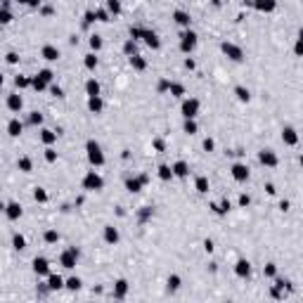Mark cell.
Wrapping results in <instances>:
<instances>
[{
  "mask_svg": "<svg viewBox=\"0 0 303 303\" xmlns=\"http://www.w3.org/2000/svg\"><path fill=\"white\" fill-rule=\"evenodd\" d=\"M88 156H90V161H92V163H102V161H104V156H102V152H99V147L95 142H88Z\"/></svg>",
  "mask_w": 303,
  "mask_h": 303,
  "instance_id": "cell-1",
  "label": "cell"
},
{
  "mask_svg": "<svg viewBox=\"0 0 303 303\" xmlns=\"http://www.w3.org/2000/svg\"><path fill=\"white\" fill-rule=\"evenodd\" d=\"M196 109H199V102H196V99H189V102H185V104H182V114L189 118V116L196 114Z\"/></svg>",
  "mask_w": 303,
  "mask_h": 303,
  "instance_id": "cell-2",
  "label": "cell"
},
{
  "mask_svg": "<svg viewBox=\"0 0 303 303\" xmlns=\"http://www.w3.org/2000/svg\"><path fill=\"white\" fill-rule=\"evenodd\" d=\"M194 43H196V36H194V33H185V36H182V50H192V47H194Z\"/></svg>",
  "mask_w": 303,
  "mask_h": 303,
  "instance_id": "cell-3",
  "label": "cell"
},
{
  "mask_svg": "<svg viewBox=\"0 0 303 303\" xmlns=\"http://www.w3.org/2000/svg\"><path fill=\"white\" fill-rule=\"evenodd\" d=\"M85 185H88V187H95V189H99V187H102V180H99L97 175H95V173H90L88 178H85Z\"/></svg>",
  "mask_w": 303,
  "mask_h": 303,
  "instance_id": "cell-4",
  "label": "cell"
},
{
  "mask_svg": "<svg viewBox=\"0 0 303 303\" xmlns=\"http://www.w3.org/2000/svg\"><path fill=\"white\" fill-rule=\"evenodd\" d=\"M223 50H225L227 54H230L232 59H241V52L237 50V47H234V45H227V43H225V45H223Z\"/></svg>",
  "mask_w": 303,
  "mask_h": 303,
  "instance_id": "cell-5",
  "label": "cell"
},
{
  "mask_svg": "<svg viewBox=\"0 0 303 303\" xmlns=\"http://www.w3.org/2000/svg\"><path fill=\"white\" fill-rule=\"evenodd\" d=\"M232 173H234V178H237V180H244L246 175H249V170L244 168V166H234V168H232Z\"/></svg>",
  "mask_w": 303,
  "mask_h": 303,
  "instance_id": "cell-6",
  "label": "cell"
},
{
  "mask_svg": "<svg viewBox=\"0 0 303 303\" xmlns=\"http://www.w3.org/2000/svg\"><path fill=\"white\" fill-rule=\"evenodd\" d=\"M7 104H9V109H19L21 107V97H19V95H12V97L7 99Z\"/></svg>",
  "mask_w": 303,
  "mask_h": 303,
  "instance_id": "cell-7",
  "label": "cell"
},
{
  "mask_svg": "<svg viewBox=\"0 0 303 303\" xmlns=\"http://www.w3.org/2000/svg\"><path fill=\"white\" fill-rule=\"evenodd\" d=\"M43 54H45V59H57V57H59V52H57L54 47H45Z\"/></svg>",
  "mask_w": 303,
  "mask_h": 303,
  "instance_id": "cell-8",
  "label": "cell"
},
{
  "mask_svg": "<svg viewBox=\"0 0 303 303\" xmlns=\"http://www.w3.org/2000/svg\"><path fill=\"white\" fill-rule=\"evenodd\" d=\"M144 38H147V43H149L152 47H159V40H156V36H154L152 31H144Z\"/></svg>",
  "mask_w": 303,
  "mask_h": 303,
  "instance_id": "cell-9",
  "label": "cell"
},
{
  "mask_svg": "<svg viewBox=\"0 0 303 303\" xmlns=\"http://www.w3.org/2000/svg\"><path fill=\"white\" fill-rule=\"evenodd\" d=\"M90 109H92V111H99V109H102V102H99L97 95H92V97H90Z\"/></svg>",
  "mask_w": 303,
  "mask_h": 303,
  "instance_id": "cell-10",
  "label": "cell"
},
{
  "mask_svg": "<svg viewBox=\"0 0 303 303\" xmlns=\"http://www.w3.org/2000/svg\"><path fill=\"white\" fill-rule=\"evenodd\" d=\"M19 213H21V208H19L17 204H9L7 206V215H9V218H17Z\"/></svg>",
  "mask_w": 303,
  "mask_h": 303,
  "instance_id": "cell-11",
  "label": "cell"
},
{
  "mask_svg": "<svg viewBox=\"0 0 303 303\" xmlns=\"http://www.w3.org/2000/svg\"><path fill=\"white\" fill-rule=\"evenodd\" d=\"M21 133V123H19V121H12V123H9V135H19Z\"/></svg>",
  "mask_w": 303,
  "mask_h": 303,
  "instance_id": "cell-12",
  "label": "cell"
},
{
  "mask_svg": "<svg viewBox=\"0 0 303 303\" xmlns=\"http://www.w3.org/2000/svg\"><path fill=\"white\" fill-rule=\"evenodd\" d=\"M260 161H263V163H270V166H272V163H275V156H272L270 152H263V154H260Z\"/></svg>",
  "mask_w": 303,
  "mask_h": 303,
  "instance_id": "cell-13",
  "label": "cell"
},
{
  "mask_svg": "<svg viewBox=\"0 0 303 303\" xmlns=\"http://www.w3.org/2000/svg\"><path fill=\"white\" fill-rule=\"evenodd\" d=\"M88 92H90V97H92V95H97V92H99V85L95 83V80H88Z\"/></svg>",
  "mask_w": 303,
  "mask_h": 303,
  "instance_id": "cell-14",
  "label": "cell"
},
{
  "mask_svg": "<svg viewBox=\"0 0 303 303\" xmlns=\"http://www.w3.org/2000/svg\"><path fill=\"white\" fill-rule=\"evenodd\" d=\"M175 175H185V173H187V166H185V163H182V161H180V163H175Z\"/></svg>",
  "mask_w": 303,
  "mask_h": 303,
  "instance_id": "cell-15",
  "label": "cell"
},
{
  "mask_svg": "<svg viewBox=\"0 0 303 303\" xmlns=\"http://www.w3.org/2000/svg\"><path fill=\"white\" fill-rule=\"evenodd\" d=\"M175 21H178V24H189V19H187L185 12H175Z\"/></svg>",
  "mask_w": 303,
  "mask_h": 303,
  "instance_id": "cell-16",
  "label": "cell"
},
{
  "mask_svg": "<svg viewBox=\"0 0 303 303\" xmlns=\"http://www.w3.org/2000/svg\"><path fill=\"white\" fill-rule=\"evenodd\" d=\"M128 189L137 192V189H140V180H130V182H128Z\"/></svg>",
  "mask_w": 303,
  "mask_h": 303,
  "instance_id": "cell-17",
  "label": "cell"
},
{
  "mask_svg": "<svg viewBox=\"0 0 303 303\" xmlns=\"http://www.w3.org/2000/svg\"><path fill=\"white\" fill-rule=\"evenodd\" d=\"M196 187H199V192H206V180L199 178V180H196Z\"/></svg>",
  "mask_w": 303,
  "mask_h": 303,
  "instance_id": "cell-18",
  "label": "cell"
},
{
  "mask_svg": "<svg viewBox=\"0 0 303 303\" xmlns=\"http://www.w3.org/2000/svg\"><path fill=\"white\" fill-rule=\"evenodd\" d=\"M237 95H239V99H249V92L244 88H237Z\"/></svg>",
  "mask_w": 303,
  "mask_h": 303,
  "instance_id": "cell-19",
  "label": "cell"
},
{
  "mask_svg": "<svg viewBox=\"0 0 303 303\" xmlns=\"http://www.w3.org/2000/svg\"><path fill=\"white\" fill-rule=\"evenodd\" d=\"M107 239H109V241H116V230H111V227H109V230H107Z\"/></svg>",
  "mask_w": 303,
  "mask_h": 303,
  "instance_id": "cell-20",
  "label": "cell"
},
{
  "mask_svg": "<svg viewBox=\"0 0 303 303\" xmlns=\"http://www.w3.org/2000/svg\"><path fill=\"white\" fill-rule=\"evenodd\" d=\"M95 64H97V59H95V57H92V54H90L88 59H85V66H90V69H92V66H95Z\"/></svg>",
  "mask_w": 303,
  "mask_h": 303,
  "instance_id": "cell-21",
  "label": "cell"
},
{
  "mask_svg": "<svg viewBox=\"0 0 303 303\" xmlns=\"http://www.w3.org/2000/svg\"><path fill=\"white\" fill-rule=\"evenodd\" d=\"M9 19H12V17H9V12H0V21H2V24H7Z\"/></svg>",
  "mask_w": 303,
  "mask_h": 303,
  "instance_id": "cell-22",
  "label": "cell"
},
{
  "mask_svg": "<svg viewBox=\"0 0 303 303\" xmlns=\"http://www.w3.org/2000/svg\"><path fill=\"white\" fill-rule=\"evenodd\" d=\"M161 178H170V168H166V166H161Z\"/></svg>",
  "mask_w": 303,
  "mask_h": 303,
  "instance_id": "cell-23",
  "label": "cell"
},
{
  "mask_svg": "<svg viewBox=\"0 0 303 303\" xmlns=\"http://www.w3.org/2000/svg\"><path fill=\"white\" fill-rule=\"evenodd\" d=\"M90 45H92V47H95V50H97L99 45H102V40H99L97 36H92V40H90Z\"/></svg>",
  "mask_w": 303,
  "mask_h": 303,
  "instance_id": "cell-24",
  "label": "cell"
},
{
  "mask_svg": "<svg viewBox=\"0 0 303 303\" xmlns=\"http://www.w3.org/2000/svg\"><path fill=\"white\" fill-rule=\"evenodd\" d=\"M43 140H45V142H52V140H54V135L50 133V130H45V135H43Z\"/></svg>",
  "mask_w": 303,
  "mask_h": 303,
  "instance_id": "cell-25",
  "label": "cell"
},
{
  "mask_svg": "<svg viewBox=\"0 0 303 303\" xmlns=\"http://www.w3.org/2000/svg\"><path fill=\"white\" fill-rule=\"evenodd\" d=\"M170 92H173V95H182V88H180V85H170Z\"/></svg>",
  "mask_w": 303,
  "mask_h": 303,
  "instance_id": "cell-26",
  "label": "cell"
},
{
  "mask_svg": "<svg viewBox=\"0 0 303 303\" xmlns=\"http://www.w3.org/2000/svg\"><path fill=\"white\" fill-rule=\"evenodd\" d=\"M19 166H21L24 170H28V168H31V161H28V159H21V163H19Z\"/></svg>",
  "mask_w": 303,
  "mask_h": 303,
  "instance_id": "cell-27",
  "label": "cell"
},
{
  "mask_svg": "<svg viewBox=\"0 0 303 303\" xmlns=\"http://www.w3.org/2000/svg\"><path fill=\"white\" fill-rule=\"evenodd\" d=\"M133 64L137 66V69H142V66H144V62H142V59H137V57H133Z\"/></svg>",
  "mask_w": 303,
  "mask_h": 303,
  "instance_id": "cell-28",
  "label": "cell"
},
{
  "mask_svg": "<svg viewBox=\"0 0 303 303\" xmlns=\"http://www.w3.org/2000/svg\"><path fill=\"white\" fill-rule=\"evenodd\" d=\"M185 130H187V133H194V130H196V125H194V123H189V121H187V125H185Z\"/></svg>",
  "mask_w": 303,
  "mask_h": 303,
  "instance_id": "cell-29",
  "label": "cell"
},
{
  "mask_svg": "<svg viewBox=\"0 0 303 303\" xmlns=\"http://www.w3.org/2000/svg\"><path fill=\"white\" fill-rule=\"evenodd\" d=\"M36 199H40V201H45V192H43V189H36Z\"/></svg>",
  "mask_w": 303,
  "mask_h": 303,
  "instance_id": "cell-30",
  "label": "cell"
},
{
  "mask_svg": "<svg viewBox=\"0 0 303 303\" xmlns=\"http://www.w3.org/2000/svg\"><path fill=\"white\" fill-rule=\"evenodd\" d=\"M109 7L114 9V12H118V2H116V0H109Z\"/></svg>",
  "mask_w": 303,
  "mask_h": 303,
  "instance_id": "cell-31",
  "label": "cell"
},
{
  "mask_svg": "<svg viewBox=\"0 0 303 303\" xmlns=\"http://www.w3.org/2000/svg\"><path fill=\"white\" fill-rule=\"evenodd\" d=\"M14 244H17L19 249H21V246H24V239H21V237H14Z\"/></svg>",
  "mask_w": 303,
  "mask_h": 303,
  "instance_id": "cell-32",
  "label": "cell"
},
{
  "mask_svg": "<svg viewBox=\"0 0 303 303\" xmlns=\"http://www.w3.org/2000/svg\"><path fill=\"white\" fill-rule=\"evenodd\" d=\"M0 208H2V204H0Z\"/></svg>",
  "mask_w": 303,
  "mask_h": 303,
  "instance_id": "cell-33",
  "label": "cell"
}]
</instances>
